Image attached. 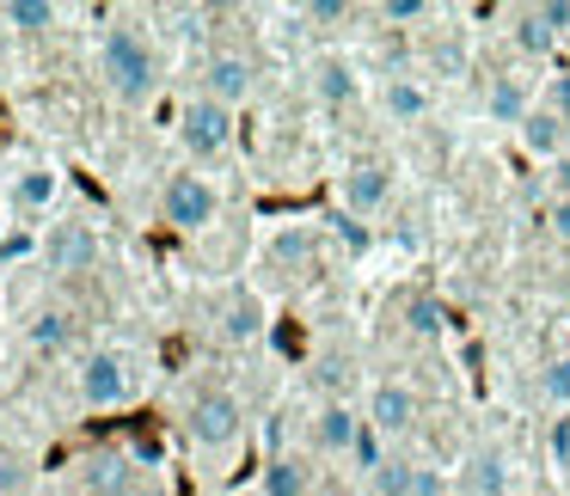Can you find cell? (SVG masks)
Returning a JSON list of instances; mask_svg holds the SVG:
<instances>
[{
  "mask_svg": "<svg viewBox=\"0 0 570 496\" xmlns=\"http://www.w3.org/2000/svg\"><path fill=\"white\" fill-rule=\"evenodd\" d=\"M374 13H381L386 26H411V19H430L435 7H430V0H381Z\"/></svg>",
  "mask_w": 570,
  "mask_h": 496,
  "instance_id": "obj_27",
  "label": "cell"
},
{
  "mask_svg": "<svg viewBox=\"0 0 570 496\" xmlns=\"http://www.w3.org/2000/svg\"><path fill=\"white\" fill-rule=\"evenodd\" d=\"M178 148L197 166L222 160V153L234 148V111H227L222 99H209V92H190V99L178 105Z\"/></svg>",
  "mask_w": 570,
  "mask_h": 496,
  "instance_id": "obj_5",
  "label": "cell"
},
{
  "mask_svg": "<svg viewBox=\"0 0 570 496\" xmlns=\"http://www.w3.org/2000/svg\"><path fill=\"white\" fill-rule=\"evenodd\" d=\"M264 331H271V307L252 288H227L222 307H215V337L227 349H252V344H264Z\"/></svg>",
  "mask_w": 570,
  "mask_h": 496,
  "instance_id": "obj_8",
  "label": "cell"
},
{
  "mask_svg": "<svg viewBox=\"0 0 570 496\" xmlns=\"http://www.w3.org/2000/svg\"><path fill=\"white\" fill-rule=\"evenodd\" d=\"M271 258H276V264H313V234H307V227L283 234V239L271 246Z\"/></svg>",
  "mask_w": 570,
  "mask_h": 496,
  "instance_id": "obj_26",
  "label": "cell"
},
{
  "mask_svg": "<svg viewBox=\"0 0 570 496\" xmlns=\"http://www.w3.org/2000/svg\"><path fill=\"white\" fill-rule=\"evenodd\" d=\"M38 490V466L26 454H0V496H31Z\"/></svg>",
  "mask_w": 570,
  "mask_h": 496,
  "instance_id": "obj_24",
  "label": "cell"
},
{
  "mask_svg": "<svg viewBox=\"0 0 570 496\" xmlns=\"http://www.w3.org/2000/svg\"><path fill=\"white\" fill-rule=\"evenodd\" d=\"M129 447H117V442H99V447H87V454L75 459V484H80V496H136V484H141V466H129Z\"/></svg>",
  "mask_w": 570,
  "mask_h": 496,
  "instance_id": "obj_7",
  "label": "cell"
},
{
  "mask_svg": "<svg viewBox=\"0 0 570 496\" xmlns=\"http://www.w3.org/2000/svg\"><path fill=\"white\" fill-rule=\"evenodd\" d=\"M160 221L178 227V234H209V227L222 221V190H215L197 166H178L160 185Z\"/></svg>",
  "mask_w": 570,
  "mask_h": 496,
  "instance_id": "obj_4",
  "label": "cell"
},
{
  "mask_svg": "<svg viewBox=\"0 0 570 496\" xmlns=\"http://www.w3.org/2000/svg\"><path fill=\"white\" fill-rule=\"evenodd\" d=\"M350 459H356V472H368V478H374V472L386 466V435L362 429V435H356V447H350Z\"/></svg>",
  "mask_w": 570,
  "mask_h": 496,
  "instance_id": "obj_25",
  "label": "cell"
},
{
  "mask_svg": "<svg viewBox=\"0 0 570 496\" xmlns=\"http://www.w3.org/2000/svg\"><path fill=\"white\" fill-rule=\"evenodd\" d=\"M368 490L374 496H411V490H417V466H411V459H399V454H386V466L368 478Z\"/></svg>",
  "mask_w": 570,
  "mask_h": 496,
  "instance_id": "obj_23",
  "label": "cell"
},
{
  "mask_svg": "<svg viewBox=\"0 0 570 496\" xmlns=\"http://www.w3.org/2000/svg\"><path fill=\"white\" fill-rule=\"evenodd\" d=\"M405 319H411V331H423V337H435V331H442V307H435L430 295H417V300H411V307H405Z\"/></svg>",
  "mask_w": 570,
  "mask_h": 496,
  "instance_id": "obj_28",
  "label": "cell"
},
{
  "mask_svg": "<svg viewBox=\"0 0 570 496\" xmlns=\"http://www.w3.org/2000/svg\"><path fill=\"white\" fill-rule=\"evenodd\" d=\"M313 92H320L325 105H350L362 92L356 62H350V56H320V62H313Z\"/></svg>",
  "mask_w": 570,
  "mask_h": 496,
  "instance_id": "obj_16",
  "label": "cell"
},
{
  "mask_svg": "<svg viewBox=\"0 0 570 496\" xmlns=\"http://www.w3.org/2000/svg\"><path fill=\"white\" fill-rule=\"evenodd\" d=\"M56 197H62V166L56 160H19L7 172V209L13 215H50Z\"/></svg>",
  "mask_w": 570,
  "mask_h": 496,
  "instance_id": "obj_9",
  "label": "cell"
},
{
  "mask_svg": "<svg viewBox=\"0 0 570 496\" xmlns=\"http://www.w3.org/2000/svg\"><path fill=\"white\" fill-rule=\"evenodd\" d=\"M38 251V239H26V234H13L7 246H0V264H19V258H31Z\"/></svg>",
  "mask_w": 570,
  "mask_h": 496,
  "instance_id": "obj_35",
  "label": "cell"
},
{
  "mask_svg": "<svg viewBox=\"0 0 570 496\" xmlns=\"http://www.w3.org/2000/svg\"><path fill=\"white\" fill-rule=\"evenodd\" d=\"M466 478H472V490H479V496H509V459L497 454V447H479L472 466H466Z\"/></svg>",
  "mask_w": 570,
  "mask_h": 496,
  "instance_id": "obj_22",
  "label": "cell"
},
{
  "mask_svg": "<svg viewBox=\"0 0 570 496\" xmlns=\"http://www.w3.org/2000/svg\"><path fill=\"white\" fill-rule=\"evenodd\" d=\"M362 417H368L374 435H386V442H393V435H405L411 423H417V393H411L405 380H381L368 393V410H362Z\"/></svg>",
  "mask_w": 570,
  "mask_h": 496,
  "instance_id": "obj_13",
  "label": "cell"
},
{
  "mask_svg": "<svg viewBox=\"0 0 570 496\" xmlns=\"http://www.w3.org/2000/svg\"><path fill=\"white\" fill-rule=\"evenodd\" d=\"M307 19H320V26H337V19H356V7L350 0H313V7H301Z\"/></svg>",
  "mask_w": 570,
  "mask_h": 496,
  "instance_id": "obj_30",
  "label": "cell"
},
{
  "mask_svg": "<svg viewBox=\"0 0 570 496\" xmlns=\"http://www.w3.org/2000/svg\"><path fill=\"white\" fill-rule=\"evenodd\" d=\"M26 337H31L38 356H68V349H75V319H68L62 307H43V313H31Z\"/></svg>",
  "mask_w": 570,
  "mask_h": 496,
  "instance_id": "obj_18",
  "label": "cell"
},
{
  "mask_svg": "<svg viewBox=\"0 0 570 496\" xmlns=\"http://www.w3.org/2000/svg\"><path fill=\"white\" fill-rule=\"evenodd\" d=\"M570 31V0H540L515 13V50L521 56H552L558 38Z\"/></svg>",
  "mask_w": 570,
  "mask_h": 496,
  "instance_id": "obj_11",
  "label": "cell"
},
{
  "mask_svg": "<svg viewBox=\"0 0 570 496\" xmlns=\"http://www.w3.org/2000/svg\"><path fill=\"white\" fill-rule=\"evenodd\" d=\"M258 490H264V496H307V490H313V472L301 466L295 454H271V459H264Z\"/></svg>",
  "mask_w": 570,
  "mask_h": 496,
  "instance_id": "obj_19",
  "label": "cell"
},
{
  "mask_svg": "<svg viewBox=\"0 0 570 496\" xmlns=\"http://www.w3.org/2000/svg\"><path fill=\"white\" fill-rule=\"evenodd\" d=\"M381 105H386V117H393V123H423V117H430V87H423V80H411V75H393L381 87Z\"/></svg>",
  "mask_w": 570,
  "mask_h": 496,
  "instance_id": "obj_17",
  "label": "cell"
},
{
  "mask_svg": "<svg viewBox=\"0 0 570 496\" xmlns=\"http://www.w3.org/2000/svg\"><path fill=\"white\" fill-rule=\"evenodd\" d=\"M0 92H7V62H0Z\"/></svg>",
  "mask_w": 570,
  "mask_h": 496,
  "instance_id": "obj_40",
  "label": "cell"
},
{
  "mask_svg": "<svg viewBox=\"0 0 570 496\" xmlns=\"http://www.w3.org/2000/svg\"><path fill=\"white\" fill-rule=\"evenodd\" d=\"M227 496H264V490H258V484H252V490H227Z\"/></svg>",
  "mask_w": 570,
  "mask_h": 496,
  "instance_id": "obj_39",
  "label": "cell"
},
{
  "mask_svg": "<svg viewBox=\"0 0 570 496\" xmlns=\"http://www.w3.org/2000/svg\"><path fill=\"white\" fill-rule=\"evenodd\" d=\"M546 227H552V234L570 246V202H552V215H546Z\"/></svg>",
  "mask_w": 570,
  "mask_h": 496,
  "instance_id": "obj_36",
  "label": "cell"
},
{
  "mask_svg": "<svg viewBox=\"0 0 570 496\" xmlns=\"http://www.w3.org/2000/svg\"><path fill=\"white\" fill-rule=\"evenodd\" d=\"M368 429V417H362L356 405H320V417H313V447H320V454H350V447H356V435Z\"/></svg>",
  "mask_w": 570,
  "mask_h": 496,
  "instance_id": "obj_14",
  "label": "cell"
},
{
  "mask_svg": "<svg viewBox=\"0 0 570 496\" xmlns=\"http://www.w3.org/2000/svg\"><path fill=\"white\" fill-rule=\"evenodd\" d=\"M7 239H13V221H7V209H0V246H7Z\"/></svg>",
  "mask_w": 570,
  "mask_h": 496,
  "instance_id": "obj_38",
  "label": "cell"
},
{
  "mask_svg": "<svg viewBox=\"0 0 570 496\" xmlns=\"http://www.w3.org/2000/svg\"><path fill=\"white\" fill-rule=\"evenodd\" d=\"M546 111H552V117H564V123H570V68H564V75H552V80H546Z\"/></svg>",
  "mask_w": 570,
  "mask_h": 496,
  "instance_id": "obj_29",
  "label": "cell"
},
{
  "mask_svg": "<svg viewBox=\"0 0 570 496\" xmlns=\"http://www.w3.org/2000/svg\"><path fill=\"white\" fill-rule=\"evenodd\" d=\"M148 386H154V368L136 356V349H124V344L87 349V356H80V368H75L80 410H124V405H136Z\"/></svg>",
  "mask_w": 570,
  "mask_h": 496,
  "instance_id": "obj_2",
  "label": "cell"
},
{
  "mask_svg": "<svg viewBox=\"0 0 570 496\" xmlns=\"http://www.w3.org/2000/svg\"><path fill=\"white\" fill-rule=\"evenodd\" d=\"M92 62H99V80L117 105H129V111L154 105V92H160V56H154V43L136 26H105Z\"/></svg>",
  "mask_w": 570,
  "mask_h": 496,
  "instance_id": "obj_1",
  "label": "cell"
},
{
  "mask_svg": "<svg viewBox=\"0 0 570 496\" xmlns=\"http://www.w3.org/2000/svg\"><path fill=\"white\" fill-rule=\"evenodd\" d=\"M252 87H258V68H252V56L222 50V56H209V62H203V87H197V92H209V99H222L227 111H234V105L252 99Z\"/></svg>",
  "mask_w": 570,
  "mask_h": 496,
  "instance_id": "obj_12",
  "label": "cell"
},
{
  "mask_svg": "<svg viewBox=\"0 0 570 496\" xmlns=\"http://www.w3.org/2000/svg\"><path fill=\"white\" fill-rule=\"evenodd\" d=\"M56 19H62V7H50V0H0V26H13L19 38H43Z\"/></svg>",
  "mask_w": 570,
  "mask_h": 496,
  "instance_id": "obj_20",
  "label": "cell"
},
{
  "mask_svg": "<svg viewBox=\"0 0 570 496\" xmlns=\"http://www.w3.org/2000/svg\"><path fill=\"white\" fill-rule=\"evenodd\" d=\"M552 454L570 466V417H558V423H552Z\"/></svg>",
  "mask_w": 570,
  "mask_h": 496,
  "instance_id": "obj_37",
  "label": "cell"
},
{
  "mask_svg": "<svg viewBox=\"0 0 570 496\" xmlns=\"http://www.w3.org/2000/svg\"><path fill=\"white\" fill-rule=\"evenodd\" d=\"M178 429H185V442L197 447V454H227V447H239V435H246V405H239L234 386H197V393L185 398Z\"/></svg>",
  "mask_w": 570,
  "mask_h": 496,
  "instance_id": "obj_3",
  "label": "cell"
},
{
  "mask_svg": "<svg viewBox=\"0 0 570 496\" xmlns=\"http://www.w3.org/2000/svg\"><path fill=\"white\" fill-rule=\"evenodd\" d=\"M99 258H105V239H99L92 221H50L38 234V264L50 276H80V270H92Z\"/></svg>",
  "mask_w": 570,
  "mask_h": 496,
  "instance_id": "obj_6",
  "label": "cell"
},
{
  "mask_svg": "<svg viewBox=\"0 0 570 496\" xmlns=\"http://www.w3.org/2000/svg\"><path fill=\"white\" fill-rule=\"evenodd\" d=\"M515 136H521V148H528L533 160H546V166L564 160V153H570V123H564V117H552L546 105H533L528 123H521Z\"/></svg>",
  "mask_w": 570,
  "mask_h": 496,
  "instance_id": "obj_15",
  "label": "cell"
},
{
  "mask_svg": "<svg viewBox=\"0 0 570 496\" xmlns=\"http://www.w3.org/2000/svg\"><path fill=\"white\" fill-rule=\"evenodd\" d=\"M491 123H509V129H521L528 123V111H533V99H528V87H521L515 75H497L491 80Z\"/></svg>",
  "mask_w": 570,
  "mask_h": 496,
  "instance_id": "obj_21",
  "label": "cell"
},
{
  "mask_svg": "<svg viewBox=\"0 0 570 496\" xmlns=\"http://www.w3.org/2000/svg\"><path fill=\"white\" fill-rule=\"evenodd\" d=\"M540 386H546V398H552V405H570V361H552Z\"/></svg>",
  "mask_w": 570,
  "mask_h": 496,
  "instance_id": "obj_31",
  "label": "cell"
},
{
  "mask_svg": "<svg viewBox=\"0 0 570 496\" xmlns=\"http://www.w3.org/2000/svg\"><path fill=\"white\" fill-rule=\"evenodd\" d=\"M411 496H448V478L435 466H417V490H411Z\"/></svg>",
  "mask_w": 570,
  "mask_h": 496,
  "instance_id": "obj_33",
  "label": "cell"
},
{
  "mask_svg": "<svg viewBox=\"0 0 570 496\" xmlns=\"http://www.w3.org/2000/svg\"><path fill=\"white\" fill-rule=\"evenodd\" d=\"M546 178H552V202H570V153H564V160H552V172H546Z\"/></svg>",
  "mask_w": 570,
  "mask_h": 496,
  "instance_id": "obj_34",
  "label": "cell"
},
{
  "mask_svg": "<svg viewBox=\"0 0 570 496\" xmlns=\"http://www.w3.org/2000/svg\"><path fill=\"white\" fill-rule=\"evenodd\" d=\"M136 496H173V472L148 466V472H141V484H136Z\"/></svg>",
  "mask_w": 570,
  "mask_h": 496,
  "instance_id": "obj_32",
  "label": "cell"
},
{
  "mask_svg": "<svg viewBox=\"0 0 570 496\" xmlns=\"http://www.w3.org/2000/svg\"><path fill=\"white\" fill-rule=\"evenodd\" d=\"M386 197H393V166L386 160H356L337 172V202H344V215H381Z\"/></svg>",
  "mask_w": 570,
  "mask_h": 496,
  "instance_id": "obj_10",
  "label": "cell"
}]
</instances>
